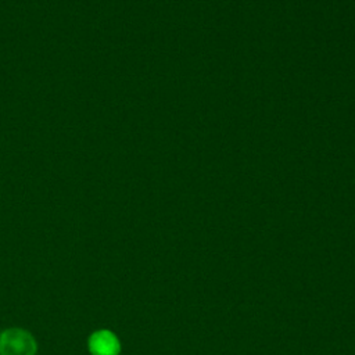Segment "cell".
Wrapping results in <instances>:
<instances>
[{
    "label": "cell",
    "instance_id": "obj_1",
    "mask_svg": "<svg viewBox=\"0 0 355 355\" xmlns=\"http://www.w3.org/2000/svg\"><path fill=\"white\" fill-rule=\"evenodd\" d=\"M37 343L33 334L21 327L0 333V355H36Z\"/></svg>",
    "mask_w": 355,
    "mask_h": 355
},
{
    "label": "cell",
    "instance_id": "obj_2",
    "mask_svg": "<svg viewBox=\"0 0 355 355\" xmlns=\"http://www.w3.org/2000/svg\"><path fill=\"white\" fill-rule=\"evenodd\" d=\"M87 349L90 355H119L122 347L114 331L108 329H100L89 336Z\"/></svg>",
    "mask_w": 355,
    "mask_h": 355
}]
</instances>
